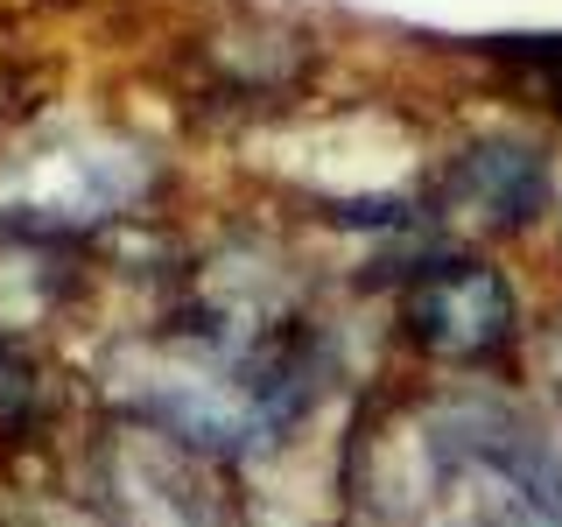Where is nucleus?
<instances>
[{
	"label": "nucleus",
	"instance_id": "obj_1",
	"mask_svg": "<svg viewBox=\"0 0 562 527\" xmlns=\"http://www.w3.org/2000/svg\"><path fill=\"white\" fill-rule=\"evenodd\" d=\"M394 527H562V457L506 394H429L380 464Z\"/></svg>",
	"mask_w": 562,
	"mask_h": 527
},
{
	"label": "nucleus",
	"instance_id": "obj_2",
	"mask_svg": "<svg viewBox=\"0 0 562 527\" xmlns=\"http://www.w3.org/2000/svg\"><path fill=\"white\" fill-rule=\"evenodd\" d=\"M148 183H155V155H140L134 141H105V134L64 141V148H43L0 176V225L70 246L78 233L134 211L148 198Z\"/></svg>",
	"mask_w": 562,
	"mask_h": 527
},
{
	"label": "nucleus",
	"instance_id": "obj_3",
	"mask_svg": "<svg viewBox=\"0 0 562 527\" xmlns=\"http://www.w3.org/2000/svg\"><path fill=\"white\" fill-rule=\"evenodd\" d=\"M92 500L105 527H239L233 500L211 479V457L183 450L148 422H113L92 457Z\"/></svg>",
	"mask_w": 562,
	"mask_h": 527
},
{
	"label": "nucleus",
	"instance_id": "obj_4",
	"mask_svg": "<svg viewBox=\"0 0 562 527\" xmlns=\"http://www.w3.org/2000/svg\"><path fill=\"white\" fill-rule=\"evenodd\" d=\"M401 338L436 366L485 373L520 345V295L492 260H436L401 295Z\"/></svg>",
	"mask_w": 562,
	"mask_h": 527
},
{
	"label": "nucleus",
	"instance_id": "obj_5",
	"mask_svg": "<svg viewBox=\"0 0 562 527\" xmlns=\"http://www.w3.org/2000/svg\"><path fill=\"white\" fill-rule=\"evenodd\" d=\"M429 204L464 233H527L549 211V155L520 134H485L443 162Z\"/></svg>",
	"mask_w": 562,
	"mask_h": 527
},
{
	"label": "nucleus",
	"instance_id": "obj_6",
	"mask_svg": "<svg viewBox=\"0 0 562 527\" xmlns=\"http://www.w3.org/2000/svg\"><path fill=\"white\" fill-rule=\"evenodd\" d=\"M541 373H549V394H555V408H562V310H555V324L541 330Z\"/></svg>",
	"mask_w": 562,
	"mask_h": 527
}]
</instances>
